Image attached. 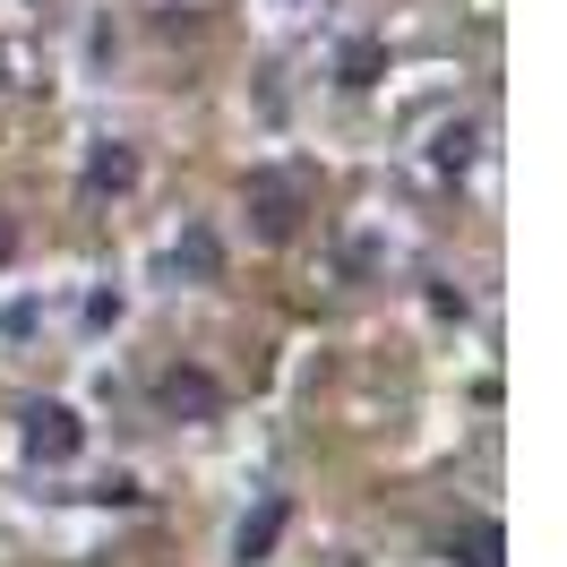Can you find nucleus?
<instances>
[{
  "instance_id": "f257e3e1",
  "label": "nucleus",
  "mask_w": 567,
  "mask_h": 567,
  "mask_svg": "<svg viewBox=\"0 0 567 567\" xmlns=\"http://www.w3.org/2000/svg\"><path fill=\"white\" fill-rule=\"evenodd\" d=\"M78 447H86V422L70 404H27V456L35 464H70Z\"/></svg>"
},
{
  "instance_id": "f03ea898",
  "label": "nucleus",
  "mask_w": 567,
  "mask_h": 567,
  "mask_svg": "<svg viewBox=\"0 0 567 567\" xmlns=\"http://www.w3.org/2000/svg\"><path fill=\"white\" fill-rule=\"evenodd\" d=\"M155 404H164V422H215V404H224V388H215L207 370H164V388H155Z\"/></svg>"
},
{
  "instance_id": "7ed1b4c3",
  "label": "nucleus",
  "mask_w": 567,
  "mask_h": 567,
  "mask_svg": "<svg viewBox=\"0 0 567 567\" xmlns=\"http://www.w3.org/2000/svg\"><path fill=\"white\" fill-rule=\"evenodd\" d=\"M292 207H301V189H292V181H249V215H258V233H267V241L292 233Z\"/></svg>"
},
{
  "instance_id": "20e7f679",
  "label": "nucleus",
  "mask_w": 567,
  "mask_h": 567,
  "mask_svg": "<svg viewBox=\"0 0 567 567\" xmlns=\"http://www.w3.org/2000/svg\"><path fill=\"white\" fill-rule=\"evenodd\" d=\"M130 181H138V155H130L121 138H104L95 155H86V189H95V198H104V189H130Z\"/></svg>"
},
{
  "instance_id": "39448f33",
  "label": "nucleus",
  "mask_w": 567,
  "mask_h": 567,
  "mask_svg": "<svg viewBox=\"0 0 567 567\" xmlns=\"http://www.w3.org/2000/svg\"><path fill=\"white\" fill-rule=\"evenodd\" d=\"M276 533H284V498H267V507L241 525V559H267V550H276Z\"/></svg>"
},
{
  "instance_id": "423d86ee",
  "label": "nucleus",
  "mask_w": 567,
  "mask_h": 567,
  "mask_svg": "<svg viewBox=\"0 0 567 567\" xmlns=\"http://www.w3.org/2000/svg\"><path fill=\"white\" fill-rule=\"evenodd\" d=\"M498 550H507V542H498V525H473L456 559H464V567H498Z\"/></svg>"
},
{
  "instance_id": "0eeeda50",
  "label": "nucleus",
  "mask_w": 567,
  "mask_h": 567,
  "mask_svg": "<svg viewBox=\"0 0 567 567\" xmlns=\"http://www.w3.org/2000/svg\"><path fill=\"white\" fill-rule=\"evenodd\" d=\"M9 249H18V224H9V215H0V267H9Z\"/></svg>"
}]
</instances>
